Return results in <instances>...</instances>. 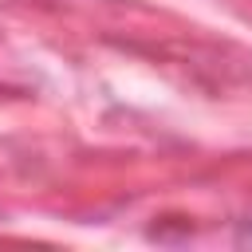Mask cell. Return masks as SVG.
Wrapping results in <instances>:
<instances>
[{"instance_id":"cell-1","label":"cell","mask_w":252,"mask_h":252,"mask_svg":"<svg viewBox=\"0 0 252 252\" xmlns=\"http://www.w3.org/2000/svg\"><path fill=\"white\" fill-rule=\"evenodd\" d=\"M240 244H252V228H244V232H240Z\"/></svg>"}]
</instances>
